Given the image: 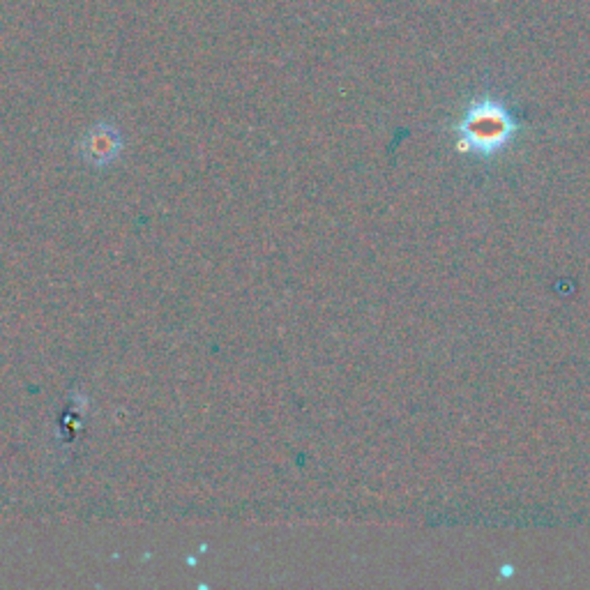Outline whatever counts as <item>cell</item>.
Masks as SVG:
<instances>
[{
  "mask_svg": "<svg viewBox=\"0 0 590 590\" xmlns=\"http://www.w3.org/2000/svg\"><path fill=\"white\" fill-rule=\"evenodd\" d=\"M450 134L457 153L475 160H496L517 143L521 118L508 95L482 90L464 102L459 116L452 120Z\"/></svg>",
  "mask_w": 590,
  "mask_h": 590,
  "instance_id": "1",
  "label": "cell"
},
{
  "mask_svg": "<svg viewBox=\"0 0 590 590\" xmlns=\"http://www.w3.org/2000/svg\"><path fill=\"white\" fill-rule=\"evenodd\" d=\"M120 148H123L120 134L109 125H97L95 130L88 132L86 141H83V153L95 164L111 162L120 153Z\"/></svg>",
  "mask_w": 590,
  "mask_h": 590,
  "instance_id": "2",
  "label": "cell"
}]
</instances>
